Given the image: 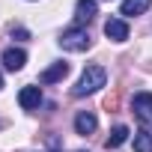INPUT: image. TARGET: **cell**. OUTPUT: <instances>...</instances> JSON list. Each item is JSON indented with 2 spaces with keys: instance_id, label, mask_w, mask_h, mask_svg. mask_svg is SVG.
Returning a JSON list of instances; mask_svg holds the SVG:
<instances>
[{
  "instance_id": "4",
  "label": "cell",
  "mask_w": 152,
  "mask_h": 152,
  "mask_svg": "<svg viewBox=\"0 0 152 152\" xmlns=\"http://www.w3.org/2000/svg\"><path fill=\"white\" fill-rule=\"evenodd\" d=\"M104 36H107L110 42H125V39H128V24H125L122 18H107V21H104Z\"/></svg>"
},
{
  "instance_id": "5",
  "label": "cell",
  "mask_w": 152,
  "mask_h": 152,
  "mask_svg": "<svg viewBox=\"0 0 152 152\" xmlns=\"http://www.w3.org/2000/svg\"><path fill=\"white\" fill-rule=\"evenodd\" d=\"M18 104H21L24 110H36V107L42 104V90H39V87H24V90L18 93Z\"/></svg>"
},
{
  "instance_id": "14",
  "label": "cell",
  "mask_w": 152,
  "mask_h": 152,
  "mask_svg": "<svg viewBox=\"0 0 152 152\" xmlns=\"http://www.w3.org/2000/svg\"><path fill=\"white\" fill-rule=\"evenodd\" d=\"M0 90H3V75H0Z\"/></svg>"
},
{
  "instance_id": "8",
  "label": "cell",
  "mask_w": 152,
  "mask_h": 152,
  "mask_svg": "<svg viewBox=\"0 0 152 152\" xmlns=\"http://www.w3.org/2000/svg\"><path fill=\"white\" fill-rule=\"evenodd\" d=\"M96 12H99L96 0H78V3H75V18H78V24L93 21V18H96Z\"/></svg>"
},
{
  "instance_id": "10",
  "label": "cell",
  "mask_w": 152,
  "mask_h": 152,
  "mask_svg": "<svg viewBox=\"0 0 152 152\" xmlns=\"http://www.w3.org/2000/svg\"><path fill=\"white\" fill-rule=\"evenodd\" d=\"M149 3H152V0H122V6H119V15H125V18L143 15V12L149 9Z\"/></svg>"
},
{
  "instance_id": "12",
  "label": "cell",
  "mask_w": 152,
  "mask_h": 152,
  "mask_svg": "<svg viewBox=\"0 0 152 152\" xmlns=\"http://www.w3.org/2000/svg\"><path fill=\"white\" fill-rule=\"evenodd\" d=\"M134 152H152V134L146 128H140L134 134Z\"/></svg>"
},
{
  "instance_id": "11",
  "label": "cell",
  "mask_w": 152,
  "mask_h": 152,
  "mask_svg": "<svg viewBox=\"0 0 152 152\" xmlns=\"http://www.w3.org/2000/svg\"><path fill=\"white\" fill-rule=\"evenodd\" d=\"M128 140V125H113V131H110V137H107V149H116V146H122Z\"/></svg>"
},
{
  "instance_id": "9",
  "label": "cell",
  "mask_w": 152,
  "mask_h": 152,
  "mask_svg": "<svg viewBox=\"0 0 152 152\" xmlns=\"http://www.w3.org/2000/svg\"><path fill=\"white\" fill-rule=\"evenodd\" d=\"M69 75V63H54L51 69H45L42 75H39V81L42 84H57V81H63Z\"/></svg>"
},
{
  "instance_id": "2",
  "label": "cell",
  "mask_w": 152,
  "mask_h": 152,
  "mask_svg": "<svg viewBox=\"0 0 152 152\" xmlns=\"http://www.w3.org/2000/svg\"><path fill=\"white\" fill-rule=\"evenodd\" d=\"M60 48L63 51H72V54H81V51H90L93 48V39H90V33L84 27H69L60 36Z\"/></svg>"
},
{
  "instance_id": "13",
  "label": "cell",
  "mask_w": 152,
  "mask_h": 152,
  "mask_svg": "<svg viewBox=\"0 0 152 152\" xmlns=\"http://www.w3.org/2000/svg\"><path fill=\"white\" fill-rule=\"evenodd\" d=\"M12 33H15V36H18V39H27V36H30V33H27V30H24V27H18V30H12Z\"/></svg>"
},
{
  "instance_id": "1",
  "label": "cell",
  "mask_w": 152,
  "mask_h": 152,
  "mask_svg": "<svg viewBox=\"0 0 152 152\" xmlns=\"http://www.w3.org/2000/svg\"><path fill=\"white\" fill-rule=\"evenodd\" d=\"M104 84H107V72H104L102 66H87L84 75H81V81L72 87V96H78V99L93 96V93H99Z\"/></svg>"
},
{
  "instance_id": "7",
  "label": "cell",
  "mask_w": 152,
  "mask_h": 152,
  "mask_svg": "<svg viewBox=\"0 0 152 152\" xmlns=\"http://www.w3.org/2000/svg\"><path fill=\"white\" fill-rule=\"evenodd\" d=\"M96 125H99V119H96V113H90V110H81L78 116H75V131L78 134H93L96 131Z\"/></svg>"
},
{
  "instance_id": "3",
  "label": "cell",
  "mask_w": 152,
  "mask_h": 152,
  "mask_svg": "<svg viewBox=\"0 0 152 152\" xmlns=\"http://www.w3.org/2000/svg\"><path fill=\"white\" fill-rule=\"evenodd\" d=\"M131 110L143 125H149L152 122V93H137L134 102H131Z\"/></svg>"
},
{
  "instance_id": "6",
  "label": "cell",
  "mask_w": 152,
  "mask_h": 152,
  "mask_svg": "<svg viewBox=\"0 0 152 152\" xmlns=\"http://www.w3.org/2000/svg\"><path fill=\"white\" fill-rule=\"evenodd\" d=\"M24 63H27V54H24L21 48H6V51H3V66H6L9 72H21Z\"/></svg>"
}]
</instances>
